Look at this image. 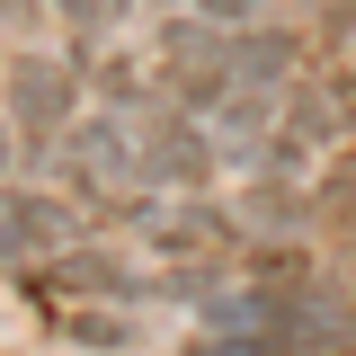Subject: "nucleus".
Masks as SVG:
<instances>
[{
	"mask_svg": "<svg viewBox=\"0 0 356 356\" xmlns=\"http://www.w3.org/2000/svg\"><path fill=\"white\" fill-rule=\"evenodd\" d=\"M0 27H9V0H0Z\"/></svg>",
	"mask_w": 356,
	"mask_h": 356,
	"instance_id": "f8f14e48",
	"label": "nucleus"
},
{
	"mask_svg": "<svg viewBox=\"0 0 356 356\" xmlns=\"http://www.w3.org/2000/svg\"><path fill=\"white\" fill-rule=\"evenodd\" d=\"M178 356H294L285 339H259V330H196Z\"/></svg>",
	"mask_w": 356,
	"mask_h": 356,
	"instance_id": "6e6552de",
	"label": "nucleus"
},
{
	"mask_svg": "<svg viewBox=\"0 0 356 356\" xmlns=\"http://www.w3.org/2000/svg\"><path fill=\"white\" fill-rule=\"evenodd\" d=\"M81 250V214L44 187H9L0 178V276H44L54 259Z\"/></svg>",
	"mask_w": 356,
	"mask_h": 356,
	"instance_id": "7ed1b4c3",
	"label": "nucleus"
},
{
	"mask_svg": "<svg viewBox=\"0 0 356 356\" xmlns=\"http://www.w3.org/2000/svg\"><path fill=\"white\" fill-rule=\"evenodd\" d=\"M294 72H303V36L294 27H250V36L232 27V81L241 89H285Z\"/></svg>",
	"mask_w": 356,
	"mask_h": 356,
	"instance_id": "423d86ee",
	"label": "nucleus"
},
{
	"mask_svg": "<svg viewBox=\"0 0 356 356\" xmlns=\"http://www.w3.org/2000/svg\"><path fill=\"white\" fill-rule=\"evenodd\" d=\"M339 143H348V107H339V89H321V81H285V98H276V125H267V170L294 178V187H312V170H321Z\"/></svg>",
	"mask_w": 356,
	"mask_h": 356,
	"instance_id": "f03ea898",
	"label": "nucleus"
},
{
	"mask_svg": "<svg viewBox=\"0 0 356 356\" xmlns=\"http://www.w3.org/2000/svg\"><path fill=\"white\" fill-rule=\"evenodd\" d=\"M9 152H18V143H9V125H0V178H9Z\"/></svg>",
	"mask_w": 356,
	"mask_h": 356,
	"instance_id": "9b49d317",
	"label": "nucleus"
},
{
	"mask_svg": "<svg viewBox=\"0 0 356 356\" xmlns=\"http://www.w3.org/2000/svg\"><path fill=\"white\" fill-rule=\"evenodd\" d=\"M63 152V170H72V187L81 196H143V161H134V107H98V116H81V125L54 143Z\"/></svg>",
	"mask_w": 356,
	"mask_h": 356,
	"instance_id": "20e7f679",
	"label": "nucleus"
},
{
	"mask_svg": "<svg viewBox=\"0 0 356 356\" xmlns=\"http://www.w3.org/2000/svg\"><path fill=\"white\" fill-rule=\"evenodd\" d=\"M36 18H54V0H9V27H36Z\"/></svg>",
	"mask_w": 356,
	"mask_h": 356,
	"instance_id": "1a4fd4ad",
	"label": "nucleus"
},
{
	"mask_svg": "<svg viewBox=\"0 0 356 356\" xmlns=\"http://www.w3.org/2000/svg\"><path fill=\"white\" fill-rule=\"evenodd\" d=\"M134 232L161 259H205V267L232 259V214L205 196H134Z\"/></svg>",
	"mask_w": 356,
	"mask_h": 356,
	"instance_id": "39448f33",
	"label": "nucleus"
},
{
	"mask_svg": "<svg viewBox=\"0 0 356 356\" xmlns=\"http://www.w3.org/2000/svg\"><path fill=\"white\" fill-rule=\"evenodd\" d=\"M330 18H339V27H356V0H330Z\"/></svg>",
	"mask_w": 356,
	"mask_h": 356,
	"instance_id": "9d476101",
	"label": "nucleus"
},
{
	"mask_svg": "<svg viewBox=\"0 0 356 356\" xmlns=\"http://www.w3.org/2000/svg\"><path fill=\"white\" fill-rule=\"evenodd\" d=\"M0 125L9 143H27V152H54L63 134L81 125V72L63 63V54H9V72H0Z\"/></svg>",
	"mask_w": 356,
	"mask_h": 356,
	"instance_id": "f257e3e1",
	"label": "nucleus"
},
{
	"mask_svg": "<svg viewBox=\"0 0 356 356\" xmlns=\"http://www.w3.org/2000/svg\"><path fill=\"white\" fill-rule=\"evenodd\" d=\"M54 18L72 27V44H116L134 27V0H54Z\"/></svg>",
	"mask_w": 356,
	"mask_h": 356,
	"instance_id": "0eeeda50",
	"label": "nucleus"
}]
</instances>
